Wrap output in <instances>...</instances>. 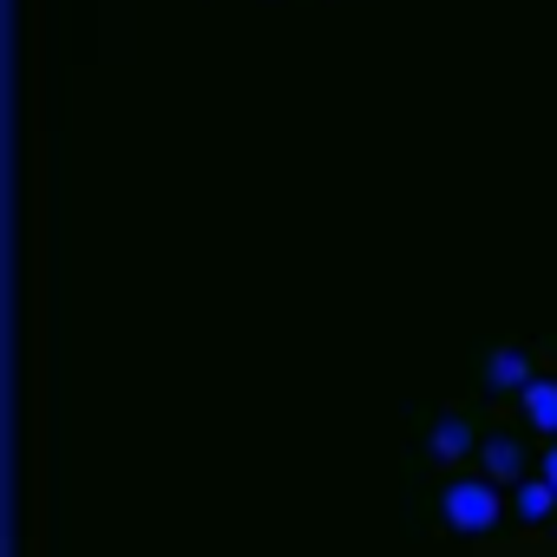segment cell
Wrapping results in <instances>:
<instances>
[{"label":"cell","mask_w":557,"mask_h":557,"mask_svg":"<svg viewBox=\"0 0 557 557\" xmlns=\"http://www.w3.org/2000/svg\"><path fill=\"white\" fill-rule=\"evenodd\" d=\"M544 479H550V492H557V440H550V453H544Z\"/></svg>","instance_id":"52a82bcc"},{"label":"cell","mask_w":557,"mask_h":557,"mask_svg":"<svg viewBox=\"0 0 557 557\" xmlns=\"http://www.w3.org/2000/svg\"><path fill=\"white\" fill-rule=\"evenodd\" d=\"M518 400H524V420H531L544 440H557V381H531Z\"/></svg>","instance_id":"8992f818"},{"label":"cell","mask_w":557,"mask_h":557,"mask_svg":"<svg viewBox=\"0 0 557 557\" xmlns=\"http://www.w3.org/2000/svg\"><path fill=\"white\" fill-rule=\"evenodd\" d=\"M531 381H537V374H531V355H524V348H498L492 368H485V387H492V394H524Z\"/></svg>","instance_id":"277c9868"},{"label":"cell","mask_w":557,"mask_h":557,"mask_svg":"<svg viewBox=\"0 0 557 557\" xmlns=\"http://www.w3.org/2000/svg\"><path fill=\"white\" fill-rule=\"evenodd\" d=\"M550 511H557V492H550V479H544V472H537V479L524 472V479L511 485V518H518V524H544Z\"/></svg>","instance_id":"3957f363"},{"label":"cell","mask_w":557,"mask_h":557,"mask_svg":"<svg viewBox=\"0 0 557 557\" xmlns=\"http://www.w3.org/2000/svg\"><path fill=\"white\" fill-rule=\"evenodd\" d=\"M426 453H433L440 466H459V459H472V420H466V413H446V420L433 426Z\"/></svg>","instance_id":"5b68a950"},{"label":"cell","mask_w":557,"mask_h":557,"mask_svg":"<svg viewBox=\"0 0 557 557\" xmlns=\"http://www.w3.org/2000/svg\"><path fill=\"white\" fill-rule=\"evenodd\" d=\"M479 472L498 479V485H518V479H524V446H518V433H492V440H479Z\"/></svg>","instance_id":"7a4b0ae2"},{"label":"cell","mask_w":557,"mask_h":557,"mask_svg":"<svg viewBox=\"0 0 557 557\" xmlns=\"http://www.w3.org/2000/svg\"><path fill=\"white\" fill-rule=\"evenodd\" d=\"M440 511H446V524L459 531V537H485V531H498V518H505V498H498V479H453L446 485V498H440Z\"/></svg>","instance_id":"6da1fadb"}]
</instances>
